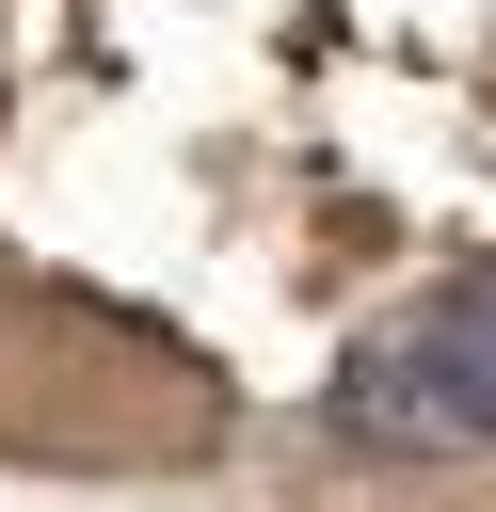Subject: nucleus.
Segmentation results:
<instances>
[{"label":"nucleus","instance_id":"nucleus-1","mask_svg":"<svg viewBox=\"0 0 496 512\" xmlns=\"http://www.w3.org/2000/svg\"><path fill=\"white\" fill-rule=\"evenodd\" d=\"M336 432L384 448V464L496 448V272H464L448 304H416L400 336H368V352L336 368Z\"/></svg>","mask_w":496,"mask_h":512}]
</instances>
